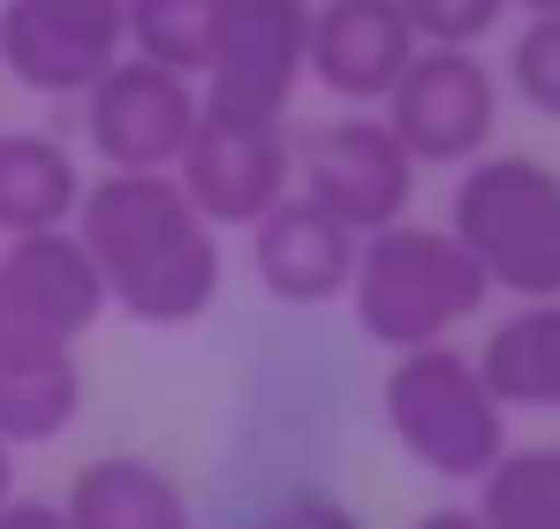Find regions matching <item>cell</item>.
<instances>
[{"label":"cell","mask_w":560,"mask_h":529,"mask_svg":"<svg viewBox=\"0 0 560 529\" xmlns=\"http://www.w3.org/2000/svg\"><path fill=\"white\" fill-rule=\"evenodd\" d=\"M341 303H349V318L372 349L409 355V349H432V341H455V326H469L492 303V287L447 227L394 220V227L357 243V272H349Z\"/></svg>","instance_id":"7a4b0ae2"},{"label":"cell","mask_w":560,"mask_h":529,"mask_svg":"<svg viewBox=\"0 0 560 529\" xmlns=\"http://www.w3.org/2000/svg\"><path fill=\"white\" fill-rule=\"evenodd\" d=\"M61 515L69 529H197L189 484L152 454H92L69 477Z\"/></svg>","instance_id":"5bb4252c"},{"label":"cell","mask_w":560,"mask_h":529,"mask_svg":"<svg viewBox=\"0 0 560 529\" xmlns=\"http://www.w3.org/2000/svg\"><path fill=\"white\" fill-rule=\"evenodd\" d=\"M212 31H220V0H129V54L167 77L205 84Z\"/></svg>","instance_id":"d6986e66"},{"label":"cell","mask_w":560,"mask_h":529,"mask_svg":"<svg viewBox=\"0 0 560 529\" xmlns=\"http://www.w3.org/2000/svg\"><path fill=\"white\" fill-rule=\"evenodd\" d=\"M357 243L364 235L326 220L311 197H280L273 212L250 227V272H258V287L273 295L280 310H326V303L349 295Z\"/></svg>","instance_id":"4fadbf2b"},{"label":"cell","mask_w":560,"mask_h":529,"mask_svg":"<svg viewBox=\"0 0 560 529\" xmlns=\"http://www.w3.org/2000/svg\"><path fill=\"white\" fill-rule=\"evenodd\" d=\"M15 492H23V484H15V454H8V446H0V507H8V499H15Z\"/></svg>","instance_id":"d4e9b609"},{"label":"cell","mask_w":560,"mask_h":529,"mask_svg":"<svg viewBox=\"0 0 560 529\" xmlns=\"http://www.w3.org/2000/svg\"><path fill=\"white\" fill-rule=\"evenodd\" d=\"M250 529H364V515H357L341 492L303 484V492H280V499H273V507H266Z\"/></svg>","instance_id":"7402d4cb"},{"label":"cell","mask_w":560,"mask_h":529,"mask_svg":"<svg viewBox=\"0 0 560 529\" xmlns=\"http://www.w3.org/2000/svg\"><path fill=\"white\" fill-rule=\"evenodd\" d=\"M469 355H477V378L492 386V401H500L508 416H515V409L560 416V295L500 310Z\"/></svg>","instance_id":"9a60e30c"},{"label":"cell","mask_w":560,"mask_h":529,"mask_svg":"<svg viewBox=\"0 0 560 529\" xmlns=\"http://www.w3.org/2000/svg\"><path fill=\"white\" fill-rule=\"evenodd\" d=\"M77 243L92 250L106 310H121L129 326H197L220 303L228 250L220 227L183 197L175 175H98L84 181L77 204Z\"/></svg>","instance_id":"6da1fadb"},{"label":"cell","mask_w":560,"mask_h":529,"mask_svg":"<svg viewBox=\"0 0 560 529\" xmlns=\"http://www.w3.org/2000/svg\"><path fill=\"white\" fill-rule=\"evenodd\" d=\"M205 121V98L189 77H167L137 54H121L92 91H84V144L106 175H175Z\"/></svg>","instance_id":"9c48e42d"},{"label":"cell","mask_w":560,"mask_h":529,"mask_svg":"<svg viewBox=\"0 0 560 529\" xmlns=\"http://www.w3.org/2000/svg\"><path fill=\"white\" fill-rule=\"evenodd\" d=\"M417 175L424 167L401 152V137L378 114H341V121H318L311 137H295V197H311L349 235H378V227L409 220Z\"/></svg>","instance_id":"ba28073f"},{"label":"cell","mask_w":560,"mask_h":529,"mask_svg":"<svg viewBox=\"0 0 560 529\" xmlns=\"http://www.w3.org/2000/svg\"><path fill=\"white\" fill-rule=\"evenodd\" d=\"M477 515L492 529H560V439L508 446L477 477Z\"/></svg>","instance_id":"ac0fdd59"},{"label":"cell","mask_w":560,"mask_h":529,"mask_svg":"<svg viewBox=\"0 0 560 529\" xmlns=\"http://www.w3.org/2000/svg\"><path fill=\"white\" fill-rule=\"evenodd\" d=\"M409 529H492L477 507H432V515H417Z\"/></svg>","instance_id":"cb8c5ba5"},{"label":"cell","mask_w":560,"mask_h":529,"mask_svg":"<svg viewBox=\"0 0 560 529\" xmlns=\"http://www.w3.org/2000/svg\"><path fill=\"white\" fill-rule=\"evenodd\" d=\"M378 121L401 137L417 167H469L477 152H492L500 129V69L477 46H417Z\"/></svg>","instance_id":"8992f818"},{"label":"cell","mask_w":560,"mask_h":529,"mask_svg":"<svg viewBox=\"0 0 560 529\" xmlns=\"http://www.w3.org/2000/svg\"><path fill=\"white\" fill-rule=\"evenodd\" d=\"M84 204V167L54 129H0V243L54 235Z\"/></svg>","instance_id":"2e32d148"},{"label":"cell","mask_w":560,"mask_h":529,"mask_svg":"<svg viewBox=\"0 0 560 529\" xmlns=\"http://www.w3.org/2000/svg\"><path fill=\"white\" fill-rule=\"evenodd\" d=\"M378 416H386V439L440 484H477L515 446L508 409L477 378V355L455 341L394 355V371L378 378Z\"/></svg>","instance_id":"277c9868"},{"label":"cell","mask_w":560,"mask_h":529,"mask_svg":"<svg viewBox=\"0 0 560 529\" xmlns=\"http://www.w3.org/2000/svg\"><path fill=\"white\" fill-rule=\"evenodd\" d=\"M508 8H523V15H560V0H508Z\"/></svg>","instance_id":"484cf974"},{"label":"cell","mask_w":560,"mask_h":529,"mask_svg":"<svg viewBox=\"0 0 560 529\" xmlns=\"http://www.w3.org/2000/svg\"><path fill=\"white\" fill-rule=\"evenodd\" d=\"M409 61L417 31L401 0H311V84L349 114H378Z\"/></svg>","instance_id":"7c38bea8"},{"label":"cell","mask_w":560,"mask_h":529,"mask_svg":"<svg viewBox=\"0 0 560 529\" xmlns=\"http://www.w3.org/2000/svg\"><path fill=\"white\" fill-rule=\"evenodd\" d=\"M129 54V0H0V69L38 98H84Z\"/></svg>","instance_id":"30bf717a"},{"label":"cell","mask_w":560,"mask_h":529,"mask_svg":"<svg viewBox=\"0 0 560 529\" xmlns=\"http://www.w3.org/2000/svg\"><path fill=\"white\" fill-rule=\"evenodd\" d=\"M0 529H69V515H61V499H38V492H15V499L0 507Z\"/></svg>","instance_id":"603a6c76"},{"label":"cell","mask_w":560,"mask_h":529,"mask_svg":"<svg viewBox=\"0 0 560 529\" xmlns=\"http://www.w3.org/2000/svg\"><path fill=\"white\" fill-rule=\"evenodd\" d=\"M98 318L106 287L77 227L0 243V355H77Z\"/></svg>","instance_id":"52a82bcc"},{"label":"cell","mask_w":560,"mask_h":529,"mask_svg":"<svg viewBox=\"0 0 560 529\" xmlns=\"http://www.w3.org/2000/svg\"><path fill=\"white\" fill-rule=\"evenodd\" d=\"M84 416V363L77 355H0V446H54Z\"/></svg>","instance_id":"e0dca14e"},{"label":"cell","mask_w":560,"mask_h":529,"mask_svg":"<svg viewBox=\"0 0 560 529\" xmlns=\"http://www.w3.org/2000/svg\"><path fill=\"white\" fill-rule=\"evenodd\" d=\"M500 77L538 121H560V15H523V31L508 38Z\"/></svg>","instance_id":"ffe728a7"},{"label":"cell","mask_w":560,"mask_h":529,"mask_svg":"<svg viewBox=\"0 0 560 529\" xmlns=\"http://www.w3.org/2000/svg\"><path fill=\"white\" fill-rule=\"evenodd\" d=\"M183 197L228 235V227H258L280 197H295V137L288 121H197L189 152L175 160Z\"/></svg>","instance_id":"8fae6325"},{"label":"cell","mask_w":560,"mask_h":529,"mask_svg":"<svg viewBox=\"0 0 560 529\" xmlns=\"http://www.w3.org/2000/svg\"><path fill=\"white\" fill-rule=\"evenodd\" d=\"M417 46H485L515 8L508 0H401Z\"/></svg>","instance_id":"44dd1931"},{"label":"cell","mask_w":560,"mask_h":529,"mask_svg":"<svg viewBox=\"0 0 560 529\" xmlns=\"http://www.w3.org/2000/svg\"><path fill=\"white\" fill-rule=\"evenodd\" d=\"M447 235L469 250L492 295H560V167H546L538 152H477L469 167H455Z\"/></svg>","instance_id":"3957f363"},{"label":"cell","mask_w":560,"mask_h":529,"mask_svg":"<svg viewBox=\"0 0 560 529\" xmlns=\"http://www.w3.org/2000/svg\"><path fill=\"white\" fill-rule=\"evenodd\" d=\"M311 77V0H220L212 61H205V114L212 121H288Z\"/></svg>","instance_id":"5b68a950"}]
</instances>
